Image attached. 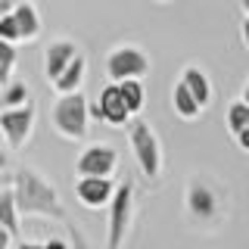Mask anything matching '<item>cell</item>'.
Here are the masks:
<instances>
[{
  "label": "cell",
  "instance_id": "1",
  "mask_svg": "<svg viewBox=\"0 0 249 249\" xmlns=\"http://www.w3.org/2000/svg\"><path fill=\"white\" fill-rule=\"evenodd\" d=\"M13 193H16L19 215H41V218H53V221H66V206H62L59 193L53 190V184L41 171H35L28 165L16 168Z\"/></svg>",
  "mask_w": 249,
  "mask_h": 249
},
{
  "label": "cell",
  "instance_id": "2",
  "mask_svg": "<svg viewBox=\"0 0 249 249\" xmlns=\"http://www.w3.org/2000/svg\"><path fill=\"white\" fill-rule=\"evenodd\" d=\"M109 221H106V243L103 249H122L124 237L131 231V221H134V184L122 181L115 184V193L109 199Z\"/></svg>",
  "mask_w": 249,
  "mask_h": 249
},
{
  "label": "cell",
  "instance_id": "3",
  "mask_svg": "<svg viewBox=\"0 0 249 249\" xmlns=\"http://www.w3.org/2000/svg\"><path fill=\"white\" fill-rule=\"evenodd\" d=\"M128 143H131V153L137 159V168L143 171V178H159L162 171V146H159V137L156 131L150 128V122L143 119H131L128 124Z\"/></svg>",
  "mask_w": 249,
  "mask_h": 249
},
{
  "label": "cell",
  "instance_id": "4",
  "mask_svg": "<svg viewBox=\"0 0 249 249\" xmlns=\"http://www.w3.org/2000/svg\"><path fill=\"white\" fill-rule=\"evenodd\" d=\"M103 72L112 84H122V81H143L146 72H150V56H146L140 47L134 44H122V47H112L103 59Z\"/></svg>",
  "mask_w": 249,
  "mask_h": 249
},
{
  "label": "cell",
  "instance_id": "5",
  "mask_svg": "<svg viewBox=\"0 0 249 249\" xmlns=\"http://www.w3.org/2000/svg\"><path fill=\"white\" fill-rule=\"evenodd\" d=\"M53 128L59 131V137L66 140H84L88 137V97L81 90L78 93H66L53 103Z\"/></svg>",
  "mask_w": 249,
  "mask_h": 249
},
{
  "label": "cell",
  "instance_id": "6",
  "mask_svg": "<svg viewBox=\"0 0 249 249\" xmlns=\"http://www.w3.org/2000/svg\"><path fill=\"white\" fill-rule=\"evenodd\" d=\"M184 206H187V215L196 224H215L221 218V193L206 178L196 175L184 187Z\"/></svg>",
  "mask_w": 249,
  "mask_h": 249
},
{
  "label": "cell",
  "instance_id": "7",
  "mask_svg": "<svg viewBox=\"0 0 249 249\" xmlns=\"http://www.w3.org/2000/svg\"><path fill=\"white\" fill-rule=\"evenodd\" d=\"M115 168H119V153L109 143L84 146L81 156H78V162H75L78 178H112Z\"/></svg>",
  "mask_w": 249,
  "mask_h": 249
},
{
  "label": "cell",
  "instance_id": "8",
  "mask_svg": "<svg viewBox=\"0 0 249 249\" xmlns=\"http://www.w3.org/2000/svg\"><path fill=\"white\" fill-rule=\"evenodd\" d=\"M35 128V106L25 103L19 109H0V134L10 150H22Z\"/></svg>",
  "mask_w": 249,
  "mask_h": 249
},
{
  "label": "cell",
  "instance_id": "9",
  "mask_svg": "<svg viewBox=\"0 0 249 249\" xmlns=\"http://www.w3.org/2000/svg\"><path fill=\"white\" fill-rule=\"evenodd\" d=\"M112 193H115L112 178H78L75 184V196L84 209H106Z\"/></svg>",
  "mask_w": 249,
  "mask_h": 249
},
{
  "label": "cell",
  "instance_id": "10",
  "mask_svg": "<svg viewBox=\"0 0 249 249\" xmlns=\"http://www.w3.org/2000/svg\"><path fill=\"white\" fill-rule=\"evenodd\" d=\"M97 106H100V115H103L106 124H119V128H124V124L131 122V112H128V106H124L122 93H119V84H106V88L100 90Z\"/></svg>",
  "mask_w": 249,
  "mask_h": 249
},
{
  "label": "cell",
  "instance_id": "11",
  "mask_svg": "<svg viewBox=\"0 0 249 249\" xmlns=\"http://www.w3.org/2000/svg\"><path fill=\"white\" fill-rule=\"evenodd\" d=\"M75 56H78V47L72 41H53L44 50V75L50 78V81H56Z\"/></svg>",
  "mask_w": 249,
  "mask_h": 249
},
{
  "label": "cell",
  "instance_id": "12",
  "mask_svg": "<svg viewBox=\"0 0 249 249\" xmlns=\"http://www.w3.org/2000/svg\"><path fill=\"white\" fill-rule=\"evenodd\" d=\"M181 84L190 90V97L196 100L199 106H209V100H212V81H209V75L202 72V69L187 66L181 72Z\"/></svg>",
  "mask_w": 249,
  "mask_h": 249
},
{
  "label": "cell",
  "instance_id": "13",
  "mask_svg": "<svg viewBox=\"0 0 249 249\" xmlns=\"http://www.w3.org/2000/svg\"><path fill=\"white\" fill-rule=\"evenodd\" d=\"M13 19H16V25H19L22 41H35V37L41 35V16H37V10L28 0H22V3L13 6Z\"/></svg>",
  "mask_w": 249,
  "mask_h": 249
},
{
  "label": "cell",
  "instance_id": "14",
  "mask_svg": "<svg viewBox=\"0 0 249 249\" xmlns=\"http://www.w3.org/2000/svg\"><path fill=\"white\" fill-rule=\"evenodd\" d=\"M0 228L10 233V237H19L22 233V215H19V209H16L13 187H3V190H0Z\"/></svg>",
  "mask_w": 249,
  "mask_h": 249
},
{
  "label": "cell",
  "instance_id": "15",
  "mask_svg": "<svg viewBox=\"0 0 249 249\" xmlns=\"http://www.w3.org/2000/svg\"><path fill=\"white\" fill-rule=\"evenodd\" d=\"M81 84H84V56H75L66 66V72L53 81V88H56L59 97H66V93H78V90H81Z\"/></svg>",
  "mask_w": 249,
  "mask_h": 249
},
{
  "label": "cell",
  "instance_id": "16",
  "mask_svg": "<svg viewBox=\"0 0 249 249\" xmlns=\"http://www.w3.org/2000/svg\"><path fill=\"white\" fill-rule=\"evenodd\" d=\"M171 106H175V112L181 115V119H187V122L199 119V112H202V106L190 97V90H187L181 81H178V84H175V90H171Z\"/></svg>",
  "mask_w": 249,
  "mask_h": 249
},
{
  "label": "cell",
  "instance_id": "17",
  "mask_svg": "<svg viewBox=\"0 0 249 249\" xmlns=\"http://www.w3.org/2000/svg\"><path fill=\"white\" fill-rule=\"evenodd\" d=\"M119 93H122L124 106H128L131 119L140 115V109L146 106V88H143V81H122L119 84Z\"/></svg>",
  "mask_w": 249,
  "mask_h": 249
},
{
  "label": "cell",
  "instance_id": "18",
  "mask_svg": "<svg viewBox=\"0 0 249 249\" xmlns=\"http://www.w3.org/2000/svg\"><path fill=\"white\" fill-rule=\"evenodd\" d=\"M28 103V84L19 78H10L6 88L0 90V109H19Z\"/></svg>",
  "mask_w": 249,
  "mask_h": 249
},
{
  "label": "cell",
  "instance_id": "19",
  "mask_svg": "<svg viewBox=\"0 0 249 249\" xmlns=\"http://www.w3.org/2000/svg\"><path fill=\"white\" fill-rule=\"evenodd\" d=\"M224 122H228L231 137L243 134V131L249 128V106L243 103V100H233V103L228 106V115H224Z\"/></svg>",
  "mask_w": 249,
  "mask_h": 249
},
{
  "label": "cell",
  "instance_id": "20",
  "mask_svg": "<svg viewBox=\"0 0 249 249\" xmlns=\"http://www.w3.org/2000/svg\"><path fill=\"white\" fill-rule=\"evenodd\" d=\"M0 41H10V44H19V25H16L13 13L10 16H0Z\"/></svg>",
  "mask_w": 249,
  "mask_h": 249
},
{
  "label": "cell",
  "instance_id": "21",
  "mask_svg": "<svg viewBox=\"0 0 249 249\" xmlns=\"http://www.w3.org/2000/svg\"><path fill=\"white\" fill-rule=\"evenodd\" d=\"M66 224H69V246H72V249H93L90 240L81 233V228H78V224H72L69 218H66Z\"/></svg>",
  "mask_w": 249,
  "mask_h": 249
},
{
  "label": "cell",
  "instance_id": "22",
  "mask_svg": "<svg viewBox=\"0 0 249 249\" xmlns=\"http://www.w3.org/2000/svg\"><path fill=\"white\" fill-rule=\"evenodd\" d=\"M16 59H19V56H16V44H10V41H0V66L13 72V69H16Z\"/></svg>",
  "mask_w": 249,
  "mask_h": 249
},
{
  "label": "cell",
  "instance_id": "23",
  "mask_svg": "<svg viewBox=\"0 0 249 249\" xmlns=\"http://www.w3.org/2000/svg\"><path fill=\"white\" fill-rule=\"evenodd\" d=\"M233 143H237L240 150H246V153H249V128L243 131V134H237V137H233Z\"/></svg>",
  "mask_w": 249,
  "mask_h": 249
},
{
  "label": "cell",
  "instance_id": "24",
  "mask_svg": "<svg viewBox=\"0 0 249 249\" xmlns=\"http://www.w3.org/2000/svg\"><path fill=\"white\" fill-rule=\"evenodd\" d=\"M44 249H72V246H69V243H66V240H59V237H53V240H47V243H44Z\"/></svg>",
  "mask_w": 249,
  "mask_h": 249
},
{
  "label": "cell",
  "instance_id": "25",
  "mask_svg": "<svg viewBox=\"0 0 249 249\" xmlns=\"http://www.w3.org/2000/svg\"><path fill=\"white\" fill-rule=\"evenodd\" d=\"M10 168V153H6V146L0 143V171H6Z\"/></svg>",
  "mask_w": 249,
  "mask_h": 249
},
{
  "label": "cell",
  "instance_id": "26",
  "mask_svg": "<svg viewBox=\"0 0 249 249\" xmlns=\"http://www.w3.org/2000/svg\"><path fill=\"white\" fill-rule=\"evenodd\" d=\"M0 249H13V237L3 228H0Z\"/></svg>",
  "mask_w": 249,
  "mask_h": 249
},
{
  "label": "cell",
  "instance_id": "27",
  "mask_svg": "<svg viewBox=\"0 0 249 249\" xmlns=\"http://www.w3.org/2000/svg\"><path fill=\"white\" fill-rule=\"evenodd\" d=\"M10 78H13V72H10V69H3V66H0V90L6 88V81H10Z\"/></svg>",
  "mask_w": 249,
  "mask_h": 249
},
{
  "label": "cell",
  "instance_id": "28",
  "mask_svg": "<svg viewBox=\"0 0 249 249\" xmlns=\"http://www.w3.org/2000/svg\"><path fill=\"white\" fill-rule=\"evenodd\" d=\"M13 13V3L10 0H0V16H10Z\"/></svg>",
  "mask_w": 249,
  "mask_h": 249
},
{
  "label": "cell",
  "instance_id": "29",
  "mask_svg": "<svg viewBox=\"0 0 249 249\" xmlns=\"http://www.w3.org/2000/svg\"><path fill=\"white\" fill-rule=\"evenodd\" d=\"M16 249H44V243H16Z\"/></svg>",
  "mask_w": 249,
  "mask_h": 249
},
{
  "label": "cell",
  "instance_id": "30",
  "mask_svg": "<svg viewBox=\"0 0 249 249\" xmlns=\"http://www.w3.org/2000/svg\"><path fill=\"white\" fill-rule=\"evenodd\" d=\"M243 44H246V50H249V19H243Z\"/></svg>",
  "mask_w": 249,
  "mask_h": 249
},
{
  "label": "cell",
  "instance_id": "31",
  "mask_svg": "<svg viewBox=\"0 0 249 249\" xmlns=\"http://www.w3.org/2000/svg\"><path fill=\"white\" fill-rule=\"evenodd\" d=\"M240 100H243V103L249 106V81H246V88H243V97H240Z\"/></svg>",
  "mask_w": 249,
  "mask_h": 249
},
{
  "label": "cell",
  "instance_id": "32",
  "mask_svg": "<svg viewBox=\"0 0 249 249\" xmlns=\"http://www.w3.org/2000/svg\"><path fill=\"white\" fill-rule=\"evenodd\" d=\"M240 6H243V16L249 19V0H240Z\"/></svg>",
  "mask_w": 249,
  "mask_h": 249
},
{
  "label": "cell",
  "instance_id": "33",
  "mask_svg": "<svg viewBox=\"0 0 249 249\" xmlns=\"http://www.w3.org/2000/svg\"><path fill=\"white\" fill-rule=\"evenodd\" d=\"M10 3H13V6H16V3H22V0H10Z\"/></svg>",
  "mask_w": 249,
  "mask_h": 249
},
{
  "label": "cell",
  "instance_id": "34",
  "mask_svg": "<svg viewBox=\"0 0 249 249\" xmlns=\"http://www.w3.org/2000/svg\"><path fill=\"white\" fill-rule=\"evenodd\" d=\"M159 3H165V0H159Z\"/></svg>",
  "mask_w": 249,
  "mask_h": 249
}]
</instances>
